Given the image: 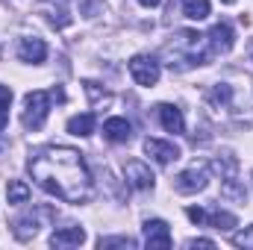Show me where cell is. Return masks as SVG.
<instances>
[{
	"mask_svg": "<svg viewBox=\"0 0 253 250\" xmlns=\"http://www.w3.org/2000/svg\"><path fill=\"white\" fill-rule=\"evenodd\" d=\"M30 174L39 186L65 203H85L91 197V174L77 147L53 144L30 159Z\"/></svg>",
	"mask_w": 253,
	"mask_h": 250,
	"instance_id": "1",
	"label": "cell"
},
{
	"mask_svg": "<svg viewBox=\"0 0 253 250\" xmlns=\"http://www.w3.org/2000/svg\"><path fill=\"white\" fill-rule=\"evenodd\" d=\"M206 47H209L206 36H200V33H194V30H183V33L174 36V42L165 44V56H168V65H171V68L203 65L209 59Z\"/></svg>",
	"mask_w": 253,
	"mask_h": 250,
	"instance_id": "2",
	"label": "cell"
},
{
	"mask_svg": "<svg viewBox=\"0 0 253 250\" xmlns=\"http://www.w3.org/2000/svg\"><path fill=\"white\" fill-rule=\"evenodd\" d=\"M56 94L53 91H30L27 97H24V112H21V121L27 129H42L44 121H47V112H50V100H53Z\"/></svg>",
	"mask_w": 253,
	"mask_h": 250,
	"instance_id": "3",
	"label": "cell"
},
{
	"mask_svg": "<svg viewBox=\"0 0 253 250\" xmlns=\"http://www.w3.org/2000/svg\"><path fill=\"white\" fill-rule=\"evenodd\" d=\"M129 74H132V80L138 83V85H144V88H150V85H156L159 83V62L153 59V56H132L129 59Z\"/></svg>",
	"mask_w": 253,
	"mask_h": 250,
	"instance_id": "4",
	"label": "cell"
},
{
	"mask_svg": "<svg viewBox=\"0 0 253 250\" xmlns=\"http://www.w3.org/2000/svg\"><path fill=\"white\" fill-rule=\"evenodd\" d=\"M144 153L150 159H156L159 165H171L180 159V147L174 141H162V138H144Z\"/></svg>",
	"mask_w": 253,
	"mask_h": 250,
	"instance_id": "5",
	"label": "cell"
},
{
	"mask_svg": "<svg viewBox=\"0 0 253 250\" xmlns=\"http://www.w3.org/2000/svg\"><path fill=\"white\" fill-rule=\"evenodd\" d=\"M144 245L153 250H168L174 245V239H171V230H168V224L165 221H159V218H153V221H147L144 224Z\"/></svg>",
	"mask_w": 253,
	"mask_h": 250,
	"instance_id": "6",
	"label": "cell"
},
{
	"mask_svg": "<svg viewBox=\"0 0 253 250\" xmlns=\"http://www.w3.org/2000/svg\"><path fill=\"white\" fill-rule=\"evenodd\" d=\"M206 42H209V50H212V53H227V50H233V44H236V33H233V27H230L227 21H221V24H215V27L209 30Z\"/></svg>",
	"mask_w": 253,
	"mask_h": 250,
	"instance_id": "7",
	"label": "cell"
},
{
	"mask_svg": "<svg viewBox=\"0 0 253 250\" xmlns=\"http://www.w3.org/2000/svg\"><path fill=\"white\" fill-rule=\"evenodd\" d=\"M124 177L126 183L132 188H138V191H147V188H153V171L144 165V162H138V159H132V162H126L124 165Z\"/></svg>",
	"mask_w": 253,
	"mask_h": 250,
	"instance_id": "8",
	"label": "cell"
},
{
	"mask_svg": "<svg viewBox=\"0 0 253 250\" xmlns=\"http://www.w3.org/2000/svg\"><path fill=\"white\" fill-rule=\"evenodd\" d=\"M18 59L30 65H42L47 59V44L42 39H21L18 42Z\"/></svg>",
	"mask_w": 253,
	"mask_h": 250,
	"instance_id": "9",
	"label": "cell"
},
{
	"mask_svg": "<svg viewBox=\"0 0 253 250\" xmlns=\"http://www.w3.org/2000/svg\"><path fill=\"white\" fill-rule=\"evenodd\" d=\"M174 188L180 191V194H194V191H203L206 188V171L203 168H189V171H183L177 180H174Z\"/></svg>",
	"mask_w": 253,
	"mask_h": 250,
	"instance_id": "10",
	"label": "cell"
},
{
	"mask_svg": "<svg viewBox=\"0 0 253 250\" xmlns=\"http://www.w3.org/2000/svg\"><path fill=\"white\" fill-rule=\"evenodd\" d=\"M156 115H159V121H162V126H165L168 132H183V129H186L183 112H180L177 106H171V103H159V106H156Z\"/></svg>",
	"mask_w": 253,
	"mask_h": 250,
	"instance_id": "11",
	"label": "cell"
},
{
	"mask_svg": "<svg viewBox=\"0 0 253 250\" xmlns=\"http://www.w3.org/2000/svg\"><path fill=\"white\" fill-rule=\"evenodd\" d=\"M103 135L112 141V144H124L129 141V135H132V126L126 118H109L106 124H103Z\"/></svg>",
	"mask_w": 253,
	"mask_h": 250,
	"instance_id": "12",
	"label": "cell"
},
{
	"mask_svg": "<svg viewBox=\"0 0 253 250\" xmlns=\"http://www.w3.org/2000/svg\"><path fill=\"white\" fill-rule=\"evenodd\" d=\"M85 242V230L83 227H65V230H56L50 236V245L53 248H77Z\"/></svg>",
	"mask_w": 253,
	"mask_h": 250,
	"instance_id": "13",
	"label": "cell"
},
{
	"mask_svg": "<svg viewBox=\"0 0 253 250\" xmlns=\"http://www.w3.org/2000/svg\"><path fill=\"white\" fill-rule=\"evenodd\" d=\"M12 233H15V239L18 242H30L36 233H39V218L30 212V215H21L15 224H12Z\"/></svg>",
	"mask_w": 253,
	"mask_h": 250,
	"instance_id": "14",
	"label": "cell"
},
{
	"mask_svg": "<svg viewBox=\"0 0 253 250\" xmlns=\"http://www.w3.org/2000/svg\"><path fill=\"white\" fill-rule=\"evenodd\" d=\"M203 224H209V227H215V230H233L236 227V215H230V212H221V209H203Z\"/></svg>",
	"mask_w": 253,
	"mask_h": 250,
	"instance_id": "15",
	"label": "cell"
},
{
	"mask_svg": "<svg viewBox=\"0 0 253 250\" xmlns=\"http://www.w3.org/2000/svg\"><path fill=\"white\" fill-rule=\"evenodd\" d=\"M94 112H85V115H74L71 121H68V132L71 135H91L94 132Z\"/></svg>",
	"mask_w": 253,
	"mask_h": 250,
	"instance_id": "16",
	"label": "cell"
},
{
	"mask_svg": "<svg viewBox=\"0 0 253 250\" xmlns=\"http://www.w3.org/2000/svg\"><path fill=\"white\" fill-rule=\"evenodd\" d=\"M6 197H9L12 206H21V203L30 200V186H27L24 180H9V186H6Z\"/></svg>",
	"mask_w": 253,
	"mask_h": 250,
	"instance_id": "17",
	"label": "cell"
},
{
	"mask_svg": "<svg viewBox=\"0 0 253 250\" xmlns=\"http://www.w3.org/2000/svg\"><path fill=\"white\" fill-rule=\"evenodd\" d=\"M209 0H183V15L191 18V21H203L209 18Z\"/></svg>",
	"mask_w": 253,
	"mask_h": 250,
	"instance_id": "18",
	"label": "cell"
},
{
	"mask_svg": "<svg viewBox=\"0 0 253 250\" xmlns=\"http://www.w3.org/2000/svg\"><path fill=\"white\" fill-rule=\"evenodd\" d=\"M212 168H215L224 180H227V177H236V156H233V153H224L221 159L212 162Z\"/></svg>",
	"mask_w": 253,
	"mask_h": 250,
	"instance_id": "19",
	"label": "cell"
},
{
	"mask_svg": "<svg viewBox=\"0 0 253 250\" xmlns=\"http://www.w3.org/2000/svg\"><path fill=\"white\" fill-rule=\"evenodd\" d=\"M9 106H12V88L0 85V132L9 124Z\"/></svg>",
	"mask_w": 253,
	"mask_h": 250,
	"instance_id": "20",
	"label": "cell"
},
{
	"mask_svg": "<svg viewBox=\"0 0 253 250\" xmlns=\"http://www.w3.org/2000/svg\"><path fill=\"white\" fill-rule=\"evenodd\" d=\"M230 97H233V88H230L227 83H218V85L209 91V103H215V106H224V103H230Z\"/></svg>",
	"mask_w": 253,
	"mask_h": 250,
	"instance_id": "21",
	"label": "cell"
},
{
	"mask_svg": "<svg viewBox=\"0 0 253 250\" xmlns=\"http://www.w3.org/2000/svg\"><path fill=\"white\" fill-rule=\"evenodd\" d=\"M83 85H85V94L91 97V103H100V100L106 103V100H109V91H106V88H100L97 83H91V80H85Z\"/></svg>",
	"mask_w": 253,
	"mask_h": 250,
	"instance_id": "22",
	"label": "cell"
},
{
	"mask_svg": "<svg viewBox=\"0 0 253 250\" xmlns=\"http://www.w3.org/2000/svg\"><path fill=\"white\" fill-rule=\"evenodd\" d=\"M100 248H135V239L118 236V239H100Z\"/></svg>",
	"mask_w": 253,
	"mask_h": 250,
	"instance_id": "23",
	"label": "cell"
},
{
	"mask_svg": "<svg viewBox=\"0 0 253 250\" xmlns=\"http://www.w3.org/2000/svg\"><path fill=\"white\" fill-rule=\"evenodd\" d=\"M233 245L236 248H253V227L245 230V233H239V236H233Z\"/></svg>",
	"mask_w": 253,
	"mask_h": 250,
	"instance_id": "24",
	"label": "cell"
},
{
	"mask_svg": "<svg viewBox=\"0 0 253 250\" xmlns=\"http://www.w3.org/2000/svg\"><path fill=\"white\" fill-rule=\"evenodd\" d=\"M186 215H189V221H191V224H203V209L191 206V209H186Z\"/></svg>",
	"mask_w": 253,
	"mask_h": 250,
	"instance_id": "25",
	"label": "cell"
},
{
	"mask_svg": "<svg viewBox=\"0 0 253 250\" xmlns=\"http://www.w3.org/2000/svg\"><path fill=\"white\" fill-rule=\"evenodd\" d=\"M186 248H215V242L212 239H191V242H186Z\"/></svg>",
	"mask_w": 253,
	"mask_h": 250,
	"instance_id": "26",
	"label": "cell"
},
{
	"mask_svg": "<svg viewBox=\"0 0 253 250\" xmlns=\"http://www.w3.org/2000/svg\"><path fill=\"white\" fill-rule=\"evenodd\" d=\"M141 6H159V0H138Z\"/></svg>",
	"mask_w": 253,
	"mask_h": 250,
	"instance_id": "27",
	"label": "cell"
},
{
	"mask_svg": "<svg viewBox=\"0 0 253 250\" xmlns=\"http://www.w3.org/2000/svg\"><path fill=\"white\" fill-rule=\"evenodd\" d=\"M221 3H227V6H233V3H236V0H221Z\"/></svg>",
	"mask_w": 253,
	"mask_h": 250,
	"instance_id": "28",
	"label": "cell"
},
{
	"mask_svg": "<svg viewBox=\"0 0 253 250\" xmlns=\"http://www.w3.org/2000/svg\"><path fill=\"white\" fill-rule=\"evenodd\" d=\"M59 3H65V0H59Z\"/></svg>",
	"mask_w": 253,
	"mask_h": 250,
	"instance_id": "29",
	"label": "cell"
}]
</instances>
